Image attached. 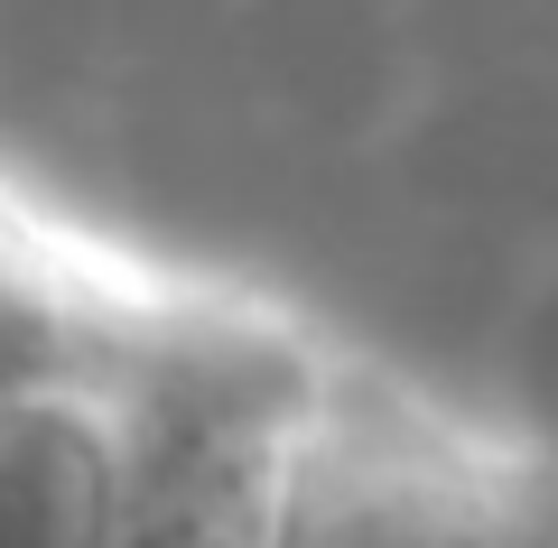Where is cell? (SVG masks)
Returning <instances> with one entry per match:
<instances>
[{"instance_id":"1","label":"cell","mask_w":558,"mask_h":548,"mask_svg":"<svg viewBox=\"0 0 558 548\" xmlns=\"http://www.w3.org/2000/svg\"><path fill=\"white\" fill-rule=\"evenodd\" d=\"M336 353L233 289H186L112 400L102 548H279Z\"/></svg>"},{"instance_id":"2","label":"cell","mask_w":558,"mask_h":548,"mask_svg":"<svg viewBox=\"0 0 558 548\" xmlns=\"http://www.w3.org/2000/svg\"><path fill=\"white\" fill-rule=\"evenodd\" d=\"M279 548H558V455L336 353Z\"/></svg>"}]
</instances>
